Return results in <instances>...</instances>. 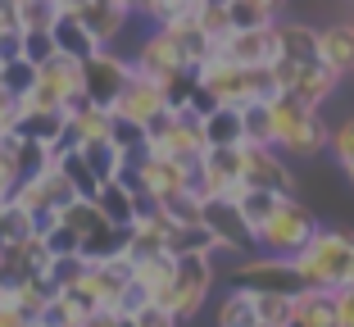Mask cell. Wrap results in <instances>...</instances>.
<instances>
[{"mask_svg":"<svg viewBox=\"0 0 354 327\" xmlns=\"http://www.w3.org/2000/svg\"><path fill=\"white\" fill-rule=\"evenodd\" d=\"M196 28L205 32V41H209V46H218L223 37H227V32H232V23H227V10H223V5H214V0H209L205 10L196 14Z\"/></svg>","mask_w":354,"mask_h":327,"instance_id":"37","label":"cell"},{"mask_svg":"<svg viewBox=\"0 0 354 327\" xmlns=\"http://www.w3.org/2000/svg\"><path fill=\"white\" fill-rule=\"evenodd\" d=\"M313 227H318L313 209H304L295 196H281V205L272 209V218L254 232V245H259L268 259H291V254L313 236Z\"/></svg>","mask_w":354,"mask_h":327,"instance_id":"4","label":"cell"},{"mask_svg":"<svg viewBox=\"0 0 354 327\" xmlns=\"http://www.w3.org/2000/svg\"><path fill=\"white\" fill-rule=\"evenodd\" d=\"M118 323H123L118 314H109V309H95V314H86L77 327H118Z\"/></svg>","mask_w":354,"mask_h":327,"instance_id":"45","label":"cell"},{"mask_svg":"<svg viewBox=\"0 0 354 327\" xmlns=\"http://www.w3.org/2000/svg\"><path fill=\"white\" fill-rule=\"evenodd\" d=\"M19 50H23V32L19 28L0 32V64H5V59H19Z\"/></svg>","mask_w":354,"mask_h":327,"instance_id":"43","label":"cell"},{"mask_svg":"<svg viewBox=\"0 0 354 327\" xmlns=\"http://www.w3.org/2000/svg\"><path fill=\"white\" fill-rule=\"evenodd\" d=\"M95 209H100V218L109 223V227H132V218H136V196L123 187V182H104L100 191H95Z\"/></svg>","mask_w":354,"mask_h":327,"instance_id":"14","label":"cell"},{"mask_svg":"<svg viewBox=\"0 0 354 327\" xmlns=\"http://www.w3.org/2000/svg\"><path fill=\"white\" fill-rule=\"evenodd\" d=\"M327 150L336 155V164H354V118H345V123L332 127V137H327Z\"/></svg>","mask_w":354,"mask_h":327,"instance_id":"40","label":"cell"},{"mask_svg":"<svg viewBox=\"0 0 354 327\" xmlns=\"http://www.w3.org/2000/svg\"><path fill=\"white\" fill-rule=\"evenodd\" d=\"M19 137V132H14ZM14 169H19V182H32V178H41V173L55 169V150L41 146V141H28L19 137V146H14Z\"/></svg>","mask_w":354,"mask_h":327,"instance_id":"22","label":"cell"},{"mask_svg":"<svg viewBox=\"0 0 354 327\" xmlns=\"http://www.w3.org/2000/svg\"><path fill=\"white\" fill-rule=\"evenodd\" d=\"M19 59H28L32 68H41L46 59H55V37H50V32H23Z\"/></svg>","mask_w":354,"mask_h":327,"instance_id":"39","label":"cell"},{"mask_svg":"<svg viewBox=\"0 0 354 327\" xmlns=\"http://www.w3.org/2000/svg\"><path fill=\"white\" fill-rule=\"evenodd\" d=\"M291 268L300 277V291H345L354 286V232L345 227H313V236L291 254Z\"/></svg>","mask_w":354,"mask_h":327,"instance_id":"1","label":"cell"},{"mask_svg":"<svg viewBox=\"0 0 354 327\" xmlns=\"http://www.w3.org/2000/svg\"><path fill=\"white\" fill-rule=\"evenodd\" d=\"M332 305H336V327H354V286L336 291Z\"/></svg>","mask_w":354,"mask_h":327,"instance_id":"42","label":"cell"},{"mask_svg":"<svg viewBox=\"0 0 354 327\" xmlns=\"http://www.w3.org/2000/svg\"><path fill=\"white\" fill-rule=\"evenodd\" d=\"M59 223H64V227H68V232L77 236V241H82V236H91L104 218H100V209H95L91 200H77V196H73V200H68V205L59 209Z\"/></svg>","mask_w":354,"mask_h":327,"instance_id":"31","label":"cell"},{"mask_svg":"<svg viewBox=\"0 0 354 327\" xmlns=\"http://www.w3.org/2000/svg\"><path fill=\"white\" fill-rule=\"evenodd\" d=\"M77 323H82V314H77L73 300H68V296H50L32 327H77Z\"/></svg>","mask_w":354,"mask_h":327,"instance_id":"34","label":"cell"},{"mask_svg":"<svg viewBox=\"0 0 354 327\" xmlns=\"http://www.w3.org/2000/svg\"><path fill=\"white\" fill-rule=\"evenodd\" d=\"M168 282H173V254H168V250L164 254H150V259H136V264H132V286L146 300H155Z\"/></svg>","mask_w":354,"mask_h":327,"instance_id":"20","label":"cell"},{"mask_svg":"<svg viewBox=\"0 0 354 327\" xmlns=\"http://www.w3.org/2000/svg\"><path fill=\"white\" fill-rule=\"evenodd\" d=\"M345 178H350V187H354V164H345Z\"/></svg>","mask_w":354,"mask_h":327,"instance_id":"48","label":"cell"},{"mask_svg":"<svg viewBox=\"0 0 354 327\" xmlns=\"http://www.w3.org/2000/svg\"><path fill=\"white\" fill-rule=\"evenodd\" d=\"M159 209H164V218L173 223V227H196V223H200V200L187 196V191H177V196L159 200Z\"/></svg>","mask_w":354,"mask_h":327,"instance_id":"35","label":"cell"},{"mask_svg":"<svg viewBox=\"0 0 354 327\" xmlns=\"http://www.w3.org/2000/svg\"><path fill=\"white\" fill-rule=\"evenodd\" d=\"M86 273L82 254H68V259H50V268H46V282H50V291L59 296V291H68V286H77Z\"/></svg>","mask_w":354,"mask_h":327,"instance_id":"33","label":"cell"},{"mask_svg":"<svg viewBox=\"0 0 354 327\" xmlns=\"http://www.w3.org/2000/svg\"><path fill=\"white\" fill-rule=\"evenodd\" d=\"M223 10H227L232 32H250V28H268V23H277V14H272L268 5H259V0H227Z\"/></svg>","mask_w":354,"mask_h":327,"instance_id":"28","label":"cell"},{"mask_svg":"<svg viewBox=\"0 0 354 327\" xmlns=\"http://www.w3.org/2000/svg\"><path fill=\"white\" fill-rule=\"evenodd\" d=\"M127 77H132V59H123L114 50H95L91 59H82V95L100 109H109L118 100Z\"/></svg>","mask_w":354,"mask_h":327,"instance_id":"5","label":"cell"},{"mask_svg":"<svg viewBox=\"0 0 354 327\" xmlns=\"http://www.w3.org/2000/svg\"><path fill=\"white\" fill-rule=\"evenodd\" d=\"M218 327H254V305L245 286H232L218 300Z\"/></svg>","mask_w":354,"mask_h":327,"instance_id":"30","label":"cell"},{"mask_svg":"<svg viewBox=\"0 0 354 327\" xmlns=\"http://www.w3.org/2000/svg\"><path fill=\"white\" fill-rule=\"evenodd\" d=\"M318 59L336 77L354 73V23H332V28L318 32Z\"/></svg>","mask_w":354,"mask_h":327,"instance_id":"13","label":"cell"},{"mask_svg":"<svg viewBox=\"0 0 354 327\" xmlns=\"http://www.w3.org/2000/svg\"><path fill=\"white\" fill-rule=\"evenodd\" d=\"M164 91H159L155 82H146V77H127V86L118 91V100L109 105V114L114 118H127V123H136V127H146L155 114H164Z\"/></svg>","mask_w":354,"mask_h":327,"instance_id":"10","label":"cell"},{"mask_svg":"<svg viewBox=\"0 0 354 327\" xmlns=\"http://www.w3.org/2000/svg\"><path fill=\"white\" fill-rule=\"evenodd\" d=\"M127 250V232L123 227H109V223H100L91 236H82V245H77V254H82V264H109V259H123Z\"/></svg>","mask_w":354,"mask_h":327,"instance_id":"18","label":"cell"},{"mask_svg":"<svg viewBox=\"0 0 354 327\" xmlns=\"http://www.w3.org/2000/svg\"><path fill=\"white\" fill-rule=\"evenodd\" d=\"M164 250L173 254V259H187V254H200V259H214L218 254V245H214V236L205 232V227H173L168 232V241H164Z\"/></svg>","mask_w":354,"mask_h":327,"instance_id":"23","label":"cell"},{"mask_svg":"<svg viewBox=\"0 0 354 327\" xmlns=\"http://www.w3.org/2000/svg\"><path fill=\"white\" fill-rule=\"evenodd\" d=\"M127 323L132 327H177V318L168 314V309H159V305H141V309H132V314H127Z\"/></svg>","mask_w":354,"mask_h":327,"instance_id":"41","label":"cell"},{"mask_svg":"<svg viewBox=\"0 0 354 327\" xmlns=\"http://www.w3.org/2000/svg\"><path fill=\"white\" fill-rule=\"evenodd\" d=\"M14 146H19V137H14V132H0V200H10L14 187H19V169H14Z\"/></svg>","mask_w":354,"mask_h":327,"instance_id":"36","label":"cell"},{"mask_svg":"<svg viewBox=\"0 0 354 327\" xmlns=\"http://www.w3.org/2000/svg\"><path fill=\"white\" fill-rule=\"evenodd\" d=\"M118 327H132V323H127V318H123V323H118Z\"/></svg>","mask_w":354,"mask_h":327,"instance_id":"49","label":"cell"},{"mask_svg":"<svg viewBox=\"0 0 354 327\" xmlns=\"http://www.w3.org/2000/svg\"><path fill=\"white\" fill-rule=\"evenodd\" d=\"M259 5H268V10H272V14H277V10H281V0H259Z\"/></svg>","mask_w":354,"mask_h":327,"instance_id":"47","label":"cell"},{"mask_svg":"<svg viewBox=\"0 0 354 327\" xmlns=\"http://www.w3.org/2000/svg\"><path fill=\"white\" fill-rule=\"evenodd\" d=\"M268 132H272L268 100H250V105H241V146H272Z\"/></svg>","mask_w":354,"mask_h":327,"instance_id":"27","label":"cell"},{"mask_svg":"<svg viewBox=\"0 0 354 327\" xmlns=\"http://www.w3.org/2000/svg\"><path fill=\"white\" fill-rule=\"evenodd\" d=\"M14 132L55 150V146H59V137H64V109H23L19 123H14Z\"/></svg>","mask_w":354,"mask_h":327,"instance_id":"16","label":"cell"},{"mask_svg":"<svg viewBox=\"0 0 354 327\" xmlns=\"http://www.w3.org/2000/svg\"><path fill=\"white\" fill-rule=\"evenodd\" d=\"M209 286H214V259L187 254V259H173V282H168L150 305L168 309L177 323H187V318H196L200 305L209 300Z\"/></svg>","mask_w":354,"mask_h":327,"instance_id":"3","label":"cell"},{"mask_svg":"<svg viewBox=\"0 0 354 327\" xmlns=\"http://www.w3.org/2000/svg\"><path fill=\"white\" fill-rule=\"evenodd\" d=\"M73 19L91 32V41L100 46V50H109V46L118 41V32L127 28V19H132V14H127L123 5H109V0H86Z\"/></svg>","mask_w":354,"mask_h":327,"instance_id":"11","label":"cell"},{"mask_svg":"<svg viewBox=\"0 0 354 327\" xmlns=\"http://www.w3.org/2000/svg\"><path fill=\"white\" fill-rule=\"evenodd\" d=\"M200 227L214 236V245L227 254H250L254 250V232L245 227V218L236 214L232 200H205L200 205Z\"/></svg>","mask_w":354,"mask_h":327,"instance_id":"8","label":"cell"},{"mask_svg":"<svg viewBox=\"0 0 354 327\" xmlns=\"http://www.w3.org/2000/svg\"><path fill=\"white\" fill-rule=\"evenodd\" d=\"M10 28H19L14 23V0H0V32H10Z\"/></svg>","mask_w":354,"mask_h":327,"instance_id":"46","label":"cell"},{"mask_svg":"<svg viewBox=\"0 0 354 327\" xmlns=\"http://www.w3.org/2000/svg\"><path fill=\"white\" fill-rule=\"evenodd\" d=\"M277 46H281V59L309 64V59H318V28H309V23H277Z\"/></svg>","mask_w":354,"mask_h":327,"instance_id":"19","label":"cell"},{"mask_svg":"<svg viewBox=\"0 0 354 327\" xmlns=\"http://www.w3.org/2000/svg\"><path fill=\"white\" fill-rule=\"evenodd\" d=\"M291 300H295V296H277V291H250V305H254V323H268V327H286V323H291Z\"/></svg>","mask_w":354,"mask_h":327,"instance_id":"29","label":"cell"},{"mask_svg":"<svg viewBox=\"0 0 354 327\" xmlns=\"http://www.w3.org/2000/svg\"><path fill=\"white\" fill-rule=\"evenodd\" d=\"M59 19V5L55 0H14V23L19 32H50Z\"/></svg>","mask_w":354,"mask_h":327,"instance_id":"26","label":"cell"},{"mask_svg":"<svg viewBox=\"0 0 354 327\" xmlns=\"http://www.w3.org/2000/svg\"><path fill=\"white\" fill-rule=\"evenodd\" d=\"M241 187L272 191V196H291V169L286 155H277L272 146H241Z\"/></svg>","mask_w":354,"mask_h":327,"instance_id":"7","label":"cell"},{"mask_svg":"<svg viewBox=\"0 0 354 327\" xmlns=\"http://www.w3.org/2000/svg\"><path fill=\"white\" fill-rule=\"evenodd\" d=\"M50 37H55V55H68V59H77V64L91 59V55L100 50V46L91 41V32H86L73 14H59V19H55V28H50Z\"/></svg>","mask_w":354,"mask_h":327,"instance_id":"15","label":"cell"},{"mask_svg":"<svg viewBox=\"0 0 354 327\" xmlns=\"http://www.w3.org/2000/svg\"><path fill=\"white\" fill-rule=\"evenodd\" d=\"M214 55H223L227 64L236 68H268L272 59H281V46H277V23L268 28H250V32H227Z\"/></svg>","mask_w":354,"mask_h":327,"instance_id":"6","label":"cell"},{"mask_svg":"<svg viewBox=\"0 0 354 327\" xmlns=\"http://www.w3.org/2000/svg\"><path fill=\"white\" fill-rule=\"evenodd\" d=\"M32 82H37V68H32L28 59H5V64H0V91H5V95L23 100V95L32 91Z\"/></svg>","mask_w":354,"mask_h":327,"instance_id":"32","label":"cell"},{"mask_svg":"<svg viewBox=\"0 0 354 327\" xmlns=\"http://www.w3.org/2000/svg\"><path fill=\"white\" fill-rule=\"evenodd\" d=\"M268 141L277 155H318V150H327V137H332V127L318 118V109L300 105V100H291V95H272L268 100Z\"/></svg>","mask_w":354,"mask_h":327,"instance_id":"2","label":"cell"},{"mask_svg":"<svg viewBox=\"0 0 354 327\" xmlns=\"http://www.w3.org/2000/svg\"><path fill=\"white\" fill-rule=\"evenodd\" d=\"M232 277H236V286H245V291H277V296H300V277H295L291 259H268V254H259V259H241Z\"/></svg>","mask_w":354,"mask_h":327,"instance_id":"9","label":"cell"},{"mask_svg":"<svg viewBox=\"0 0 354 327\" xmlns=\"http://www.w3.org/2000/svg\"><path fill=\"white\" fill-rule=\"evenodd\" d=\"M205 146L223 150V146H241V109L218 105L214 114L205 118Z\"/></svg>","mask_w":354,"mask_h":327,"instance_id":"24","label":"cell"},{"mask_svg":"<svg viewBox=\"0 0 354 327\" xmlns=\"http://www.w3.org/2000/svg\"><path fill=\"white\" fill-rule=\"evenodd\" d=\"M254 327H268V323H254Z\"/></svg>","mask_w":354,"mask_h":327,"instance_id":"50","label":"cell"},{"mask_svg":"<svg viewBox=\"0 0 354 327\" xmlns=\"http://www.w3.org/2000/svg\"><path fill=\"white\" fill-rule=\"evenodd\" d=\"M336 82H341V77H336L323 59H309V64H300V68H295L291 91H286V95H291V100H300V105H309V109H323V100L336 91Z\"/></svg>","mask_w":354,"mask_h":327,"instance_id":"12","label":"cell"},{"mask_svg":"<svg viewBox=\"0 0 354 327\" xmlns=\"http://www.w3.org/2000/svg\"><path fill=\"white\" fill-rule=\"evenodd\" d=\"M286 327H336V305L327 291H300L291 300V323Z\"/></svg>","mask_w":354,"mask_h":327,"instance_id":"17","label":"cell"},{"mask_svg":"<svg viewBox=\"0 0 354 327\" xmlns=\"http://www.w3.org/2000/svg\"><path fill=\"white\" fill-rule=\"evenodd\" d=\"M14 123H19V100L0 91V132H14Z\"/></svg>","mask_w":354,"mask_h":327,"instance_id":"44","label":"cell"},{"mask_svg":"<svg viewBox=\"0 0 354 327\" xmlns=\"http://www.w3.org/2000/svg\"><path fill=\"white\" fill-rule=\"evenodd\" d=\"M77 155H82V164L91 169V178L100 182V187H104V182H114L118 173L127 169V159L118 155L109 141H86V146H77Z\"/></svg>","mask_w":354,"mask_h":327,"instance_id":"21","label":"cell"},{"mask_svg":"<svg viewBox=\"0 0 354 327\" xmlns=\"http://www.w3.org/2000/svg\"><path fill=\"white\" fill-rule=\"evenodd\" d=\"M41 245H46V254H50V259H68V254H77V245H82V241H77V236L68 232L59 218H55L50 227L41 232Z\"/></svg>","mask_w":354,"mask_h":327,"instance_id":"38","label":"cell"},{"mask_svg":"<svg viewBox=\"0 0 354 327\" xmlns=\"http://www.w3.org/2000/svg\"><path fill=\"white\" fill-rule=\"evenodd\" d=\"M232 205H236V214L245 218V227H250V232H259L263 223L272 218V209L281 205V196H272V191H254V187H245V191H241V196H236Z\"/></svg>","mask_w":354,"mask_h":327,"instance_id":"25","label":"cell"}]
</instances>
